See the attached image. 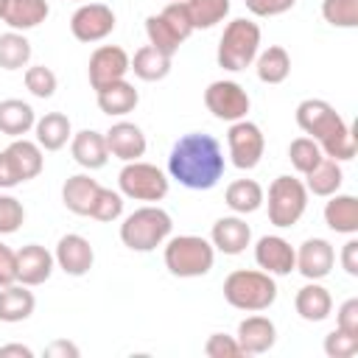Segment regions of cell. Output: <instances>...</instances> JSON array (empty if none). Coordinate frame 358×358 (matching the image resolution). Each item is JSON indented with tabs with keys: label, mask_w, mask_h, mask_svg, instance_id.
<instances>
[{
	"label": "cell",
	"mask_w": 358,
	"mask_h": 358,
	"mask_svg": "<svg viewBox=\"0 0 358 358\" xmlns=\"http://www.w3.org/2000/svg\"><path fill=\"white\" fill-rule=\"evenodd\" d=\"M227 159L221 143L213 134L190 131L182 134L168 154V173L187 190H210L224 176Z\"/></svg>",
	"instance_id": "obj_1"
},
{
	"label": "cell",
	"mask_w": 358,
	"mask_h": 358,
	"mask_svg": "<svg viewBox=\"0 0 358 358\" xmlns=\"http://www.w3.org/2000/svg\"><path fill=\"white\" fill-rule=\"evenodd\" d=\"M296 126L305 131V137L316 140L324 157H333L336 162H347L355 157V134L352 126L322 98H305L296 112Z\"/></svg>",
	"instance_id": "obj_2"
},
{
	"label": "cell",
	"mask_w": 358,
	"mask_h": 358,
	"mask_svg": "<svg viewBox=\"0 0 358 358\" xmlns=\"http://www.w3.org/2000/svg\"><path fill=\"white\" fill-rule=\"evenodd\" d=\"M224 299L246 313H260L274 305L277 282L263 268H235L224 280Z\"/></svg>",
	"instance_id": "obj_3"
},
{
	"label": "cell",
	"mask_w": 358,
	"mask_h": 358,
	"mask_svg": "<svg viewBox=\"0 0 358 358\" xmlns=\"http://www.w3.org/2000/svg\"><path fill=\"white\" fill-rule=\"evenodd\" d=\"M171 229H173L171 215L162 207L148 204V207H137L134 213H129L123 218L120 241L131 252H154L157 246H162L171 238Z\"/></svg>",
	"instance_id": "obj_4"
},
{
	"label": "cell",
	"mask_w": 358,
	"mask_h": 358,
	"mask_svg": "<svg viewBox=\"0 0 358 358\" xmlns=\"http://www.w3.org/2000/svg\"><path fill=\"white\" fill-rule=\"evenodd\" d=\"M257 53H260V25L246 17L227 22L218 39V50H215L218 67L229 73H241L257 59Z\"/></svg>",
	"instance_id": "obj_5"
},
{
	"label": "cell",
	"mask_w": 358,
	"mask_h": 358,
	"mask_svg": "<svg viewBox=\"0 0 358 358\" xmlns=\"http://www.w3.org/2000/svg\"><path fill=\"white\" fill-rule=\"evenodd\" d=\"M162 257L173 277H204L215 263V246L201 235H176L165 241Z\"/></svg>",
	"instance_id": "obj_6"
},
{
	"label": "cell",
	"mask_w": 358,
	"mask_h": 358,
	"mask_svg": "<svg viewBox=\"0 0 358 358\" xmlns=\"http://www.w3.org/2000/svg\"><path fill=\"white\" fill-rule=\"evenodd\" d=\"M308 210V187L296 176H277L268 185V221L280 229L294 227Z\"/></svg>",
	"instance_id": "obj_7"
},
{
	"label": "cell",
	"mask_w": 358,
	"mask_h": 358,
	"mask_svg": "<svg viewBox=\"0 0 358 358\" xmlns=\"http://www.w3.org/2000/svg\"><path fill=\"white\" fill-rule=\"evenodd\" d=\"M45 157L39 143L17 137L8 143V148L0 151V187H17L34 176L42 173Z\"/></svg>",
	"instance_id": "obj_8"
},
{
	"label": "cell",
	"mask_w": 358,
	"mask_h": 358,
	"mask_svg": "<svg viewBox=\"0 0 358 358\" xmlns=\"http://www.w3.org/2000/svg\"><path fill=\"white\" fill-rule=\"evenodd\" d=\"M117 187L123 199L134 201H162L168 196V176L151 162H126L117 173Z\"/></svg>",
	"instance_id": "obj_9"
},
{
	"label": "cell",
	"mask_w": 358,
	"mask_h": 358,
	"mask_svg": "<svg viewBox=\"0 0 358 358\" xmlns=\"http://www.w3.org/2000/svg\"><path fill=\"white\" fill-rule=\"evenodd\" d=\"M227 145H229V159L241 171H252L260 165L263 151H266V137L257 123L252 120H235L227 131Z\"/></svg>",
	"instance_id": "obj_10"
},
{
	"label": "cell",
	"mask_w": 358,
	"mask_h": 358,
	"mask_svg": "<svg viewBox=\"0 0 358 358\" xmlns=\"http://www.w3.org/2000/svg\"><path fill=\"white\" fill-rule=\"evenodd\" d=\"M204 103L207 109L213 112V117L218 120H243L252 101H249V92L238 84V81H227V78H218L213 81L207 90H204Z\"/></svg>",
	"instance_id": "obj_11"
},
{
	"label": "cell",
	"mask_w": 358,
	"mask_h": 358,
	"mask_svg": "<svg viewBox=\"0 0 358 358\" xmlns=\"http://www.w3.org/2000/svg\"><path fill=\"white\" fill-rule=\"evenodd\" d=\"M70 31L78 42H101L115 31V11L106 3H84L73 11Z\"/></svg>",
	"instance_id": "obj_12"
},
{
	"label": "cell",
	"mask_w": 358,
	"mask_h": 358,
	"mask_svg": "<svg viewBox=\"0 0 358 358\" xmlns=\"http://www.w3.org/2000/svg\"><path fill=\"white\" fill-rule=\"evenodd\" d=\"M129 62H131L129 53L123 48H117V45L95 48V53L90 56V67H87L92 90L98 92V90H103V87H109L115 81H123L126 73H129Z\"/></svg>",
	"instance_id": "obj_13"
},
{
	"label": "cell",
	"mask_w": 358,
	"mask_h": 358,
	"mask_svg": "<svg viewBox=\"0 0 358 358\" xmlns=\"http://www.w3.org/2000/svg\"><path fill=\"white\" fill-rule=\"evenodd\" d=\"M294 260H296V249L280 235H263L255 243V263L271 277L291 274L294 271Z\"/></svg>",
	"instance_id": "obj_14"
},
{
	"label": "cell",
	"mask_w": 358,
	"mask_h": 358,
	"mask_svg": "<svg viewBox=\"0 0 358 358\" xmlns=\"http://www.w3.org/2000/svg\"><path fill=\"white\" fill-rule=\"evenodd\" d=\"M53 260H56V266H59L64 274H70V277H84V274L92 268V263H95V252H92L90 241H87L84 235L70 232V235H62V238H59L56 252H53Z\"/></svg>",
	"instance_id": "obj_15"
},
{
	"label": "cell",
	"mask_w": 358,
	"mask_h": 358,
	"mask_svg": "<svg viewBox=\"0 0 358 358\" xmlns=\"http://www.w3.org/2000/svg\"><path fill=\"white\" fill-rule=\"evenodd\" d=\"M336 263V252L333 243L324 238H308L299 249H296V260L294 268L305 277V280H324L333 271Z\"/></svg>",
	"instance_id": "obj_16"
},
{
	"label": "cell",
	"mask_w": 358,
	"mask_h": 358,
	"mask_svg": "<svg viewBox=\"0 0 358 358\" xmlns=\"http://www.w3.org/2000/svg\"><path fill=\"white\" fill-rule=\"evenodd\" d=\"M106 137V148H109V157H117L123 162H134L145 154V134L137 123L131 120H117L109 126V131L103 134Z\"/></svg>",
	"instance_id": "obj_17"
},
{
	"label": "cell",
	"mask_w": 358,
	"mask_h": 358,
	"mask_svg": "<svg viewBox=\"0 0 358 358\" xmlns=\"http://www.w3.org/2000/svg\"><path fill=\"white\" fill-rule=\"evenodd\" d=\"M53 266H56V260L45 246L28 243V246H22L17 252V282H22L28 288L42 285V282L50 280Z\"/></svg>",
	"instance_id": "obj_18"
},
{
	"label": "cell",
	"mask_w": 358,
	"mask_h": 358,
	"mask_svg": "<svg viewBox=\"0 0 358 358\" xmlns=\"http://www.w3.org/2000/svg\"><path fill=\"white\" fill-rule=\"evenodd\" d=\"M238 344H241V352L243 355H263L274 347L277 341V327L268 316H246L241 324H238Z\"/></svg>",
	"instance_id": "obj_19"
},
{
	"label": "cell",
	"mask_w": 358,
	"mask_h": 358,
	"mask_svg": "<svg viewBox=\"0 0 358 358\" xmlns=\"http://www.w3.org/2000/svg\"><path fill=\"white\" fill-rule=\"evenodd\" d=\"M210 243L224 255H243L252 243V229L241 215H224L213 224Z\"/></svg>",
	"instance_id": "obj_20"
},
{
	"label": "cell",
	"mask_w": 358,
	"mask_h": 358,
	"mask_svg": "<svg viewBox=\"0 0 358 358\" xmlns=\"http://www.w3.org/2000/svg\"><path fill=\"white\" fill-rule=\"evenodd\" d=\"M70 154L73 159L87 168V171H98L109 162V148H106V137L95 129H81L70 137Z\"/></svg>",
	"instance_id": "obj_21"
},
{
	"label": "cell",
	"mask_w": 358,
	"mask_h": 358,
	"mask_svg": "<svg viewBox=\"0 0 358 358\" xmlns=\"http://www.w3.org/2000/svg\"><path fill=\"white\" fill-rule=\"evenodd\" d=\"M324 224L338 235L358 232V199L350 193H333L324 204Z\"/></svg>",
	"instance_id": "obj_22"
},
{
	"label": "cell",
	"mask_w": 358,
	"mask_h": 358,
	"mask_svg": "<svg viewBox=\"0 0 358 358\" xmlns=\"http://www.w3.org/2000/svg\"><path fill=\"white\" fill-rule=\"evenodd\" d=\"M294 308L305 322H324L333 310V296L324 285H319V280H310L308 285H302L296 291Z\"/></svg>",
	"instance_id": "obj_23"
},
{
	"label": "cell",
	"mask_w": 358,
	"mask_h": 358,
	"mask_svg": "<svg viewBox=\"0 0 358 358\" xmlns=\"http://www.w3.org/2000/svg\"><path fill=\"white\" fill-rule=\"evenodd\" d=\"M50 14L48 0H6L3 8V22L11 31H31L36 25H42Z\"/></svg>",
	"instance_id": "obj_24"
},
{
	"label": "cell",
	"mask_w": 358,
	"mask_h": 358,
	"mask_svg": "<svg viewBox=\"0 0 358 358\" xmlns=\"http://www.w3.org/2000/svg\"><path fill=\"white\" fill-rule=\"evenodd\" d=\"M98 190H101V185L90 173H76V176H67V182L62 185V201L70 213L90 215Z\"/></svg>",
	"instance_id": "obj_25"
},
{
	"label": "cell",
	"mask_w": 358,
	"mask_h": 358,
	"mask_svg": "<svg viewBox=\"0 0 358 358\" xmlns=\"http://www.w3.org/2000/svg\"><path fill=\"white\" fill-rule=\"evenodd\" d=\"M95 98H98V109L103 115H109V117H123V115L134 112V106L140 103V92L126 78L123 81H115V84H109L103 90H98Z\"/></svg>",
	"instance_id": "obj_26"
},
{
	"label": "cell",
	"mask_w": 358,
	"mask_h": 358,
	"mask_svg": "<svg viewBox=\"0 0 358 358\" xmlns=\"http://www.w3.org/2000/svg\"><path fill=\"white\" fill-rule=\"evenodd\" d=\"M34 308H36V299L28 291V285L11 282V285L0 288V322H6V324L25 322L34 313Z\"/></svg>",
	"instance_id": "obj_27"
},
{
	"label": "cell",
	"mask_w": 358,
	"mask_h": 358,
	"mask_svg": "<svg viewBox=\"0 0 358 358\" xmlns=\"http://www.w3.org/2000/svg\"><path fill=\"white\" fill-rule=\"evenodd\" d=\"M34 131H36L39 148H45V151H59L73 137V126L64 112H45L42 117H36Z\"/></svg>",
	"instance_id": "obj_28"
},
{
	"label": "cell",
	"mask_w": 358,
	"mask_h": 358,
	"mask_svg": "<svg viewBox=\"0 0 358 358\" xmlns=\"http://www.w3.org/2000/svg\"><path fill=\"white\" fill-rule=\"evenodd\" d=\"M36 123V112L31 103L20 101V98H6L0 101V134L17 140L22 134H28Z\"/></svg>",
	"instance_id": "obj_29"
},
{
	"label": "cell",
	"mask_w": 358,
	"mask_h": 358,
	"mask_svg": "<svg viewBox=\"0 0 358 358\" xmlns=\"http://www.w3.org/2000/svg\"><path fill=\"white\" fill-rule=\"evenodd\" d=\"M341 182H344V171H341V165H338L333 157H322V159L305 173V187H308V193L322 196V199L338 193Z\"/></svg>",
	"instance_id": "obj_30"
},
{
	"label": "cell",
	"mask_w": 358,
	"mask_h": 358,
	"mask_svg": "<svg viewBox=\"0 0 358 358\" xmlns=\"http://www.w3.org/2000/svg\"><path fill=\"white\" fill-rule=\"evenodd\" d=\"M171 59H173V56L157 50L154 45H143V48L131 56L129 70H131L140 81H162V78L171 73Z\"/></svg>",
	"instance_id": "obj_31"
},
{
	"label": "cell",
	"mask_w": 358,
	"mask_h": 358,
	"mask_svg": "<svg viewBox=\"0 0 358 358\" xmlns=\"http://www.w3.org/2000/svg\"><path fill=\"white\" fill-rule=\"evenodd\" d=\"M224 201L227 207L235 213V215H249V213H257L266 201V193L263 187L255 182V179H235L227 193H224Z\"/></svg>",
	"instance_id": "obj_32"
},
{
	"label": "cell",
	"mask_w": 358,
	"mask_h": 358,
	"mask_svg": "<svg viewBox=\"0 0 358 358\" xmlns=\"http://www.w3.org/2000/svg\"><path fill=\"white\" fill-rule=\"evenodd\" d=\"M255 70L263 84H282L291 76V56L282 45H271L263 53H257Z\"/></svg>",
	"instance_id": "obj_33"
},
{
	"label": "cell",
	"mask_w": 358,
	"mask_h": 358,
	"mask_svg": "<svg viewBox=\"0 0 358 358\" xmlns=\"http://www.w3.org/2000/svg\"><path fill=\"white\" fill-rule=\"evenodd\" d=\"M31 62V42L22 31H8L0 36V67L3 70H22Z\"/></svg>",
	"instance_id": "obj_34"
},
{
	"label": "cell",
	"mask_w": 358,
	"mask_h": 358,
	"mask_svg": "<svg viewBox=\"0 0 358 358\" xmlns=\"http://www.w3.org/2000/svg\"><path fill=\"white\" fill-rule=\"evenodd\" d=\"M187 17L193 22V31L213 28L229 14V0H185Z\"/></svg>",
	"instance_id": "obj_35"
},
{
	"label": "cell",
	"mask_w": 358,
	"mask_h": 358,
	"mask_svg": "<svg viewBox=\"0 0 358 358\" xmlns=\"http://www.w3.org/2000/svg\"><path fill=\"white\" fill-rule=\"evenodd\" d=\"M145 36H148V45H154L157 50H162V53H168V56H173L176 50H179V36L171 31V25L159 17V14H151V17H145Z\"/></svg>",
	"instance_id": "obj_36"
},
{
	"label": "cell",
	"mask_w": 358,
	"mask_h": 358,
	"mask_svg": "<svg viewBox=\"0 0 358 358\" xmlns=\"http://www.w3.org/2000/svg\"><path fill=\"white\" fill-rule=\"evenodd\" d=\"M322 17L333 28L358 25V0H322Z\"/></svg>",
	"instance_id": "obj_37"
},
{
	"label": "cell",
	"mask_w": 358,
	"mask_h": 358,
	"mask_svg": "<svg viewBox=\"0 0 358 358\" xmlns=\"http://www.w3.org/2000/svg\"><path fill=\"white\" fill-rule=\"evenodd\" d=\"M322 157H324V154H322L319 143L310 140V137H296V140H291V145H288V159H291V165H294L302 176H305Z\"/></svg>",
	"instance_id": "obj_38"
},
{
	"label": "cell",
	"mask_w": 358,
	"mask_h": 358,
	"mask_svg": "<svg viewBox=\"0 0 358 358\" xmlns=\"http://www.w3.org/2000/svg\"><path fill=\"white\" fill-rule=\"evenodd\" d=\"M120 215H123V193H117L112 187H101L95 196V204L90 210V218L109 224V221H117Z\"/></svg>",
	"instance_id": "obj_39"
},
{
	"label": "cell",
	"mask_w": 358,
	"mask_h": 358,
	"mask_svg": "<svg viewBox=\"0 0 358 358\" xmlns=\"http://www.w3.org/2000/svg\"><path fill=\"white\" fill-rule=\"evenodd\" d=\"M59 87V78L50 67L45 64H34L25 70V90L34 95V98H50Z\"/></svg>",
	"instance_id": "obj_40"
},
{
	"label": "cell",
	"mask_w": 358,
	"mask_h": 358,
	"mask_svg": "<svg viewBox=\"0 0 358 358\" xmlns=\"http://www.w3.org/2000/svg\"><path fill=\"white\" fill-rule=\"evenodd\" d=\"M324 352L327 358H352L358 352V336L336 327L324 336Z\"/></svg>",
	"instance_id": "obj_41"
},
{
	"label": "cell",
	"mask_w": 358,
	"mask_h": 358,
	"mask_svg": "<svg viewBox=\"0 0 358 358\" xmlns=\"http://www.w3.org/2000/svg\"><path fill=\"white\" fill-rule=\"evenodd\" d=\"M22 221H25V207L20 204V199L0 193V235L17 232L22 227Z\"/></svg>",
	"instance_id": "obj_42"
},
{
	"label": "cell",
	"mask_w": 358,
	"mask_h": 358,
	"mask_svg": "<svg viewBox=\"0 0 358 358\" xmlns=\"http://www.w3.org/2000/svg\"><path fill=\"white\" fill-rule=\"evenodd\" d=\"M159 17L171 25V31L179 36V42H185V39L193 34V22H190V17H187L185 0H179V3H168V6L159 11Z\"/></svg>",
	"instance_id": "obj_43"
},
{
	"label": "cell",
	"mask_w": 358,
	"mask_h": 358,
	"mask_svg": "<svg viewBox=\"0 0 358 358\" xmlns=\"http://www.w3.org/2000/svg\"><path fill=\"white\" fill-rule=\"evenodd\" d=\"M204 355L207 358H241V344L235 336L227 333H210V338L204 341Z\"/></svg>",
	"instance_id": "obj_44"
},
{
	"label": "cell",
	"mask_w": 358,
	"mask_h": 358,
	"mask_svg": "<svg viewBox=\"0 0 358 358\" xmlns=\"http://www.w3.org/2000/svg\"><path fill=\"white\" fill-rule=\"evenodd\" d=\"M255 17H280L294 8L296 0H243Z\"/></svg>",
	"instance_id": "obj_45"
},
{
	"label": "cell",
	"mask_w": 358,
	"mask_h": 358,
	"mask_svg": "<svg viewBox=\"0 0 358 358\" xmlns=\"http://www.w3.org/2000/svg\"><path fill=\"white\" fill-rule=\"evenodd\" d=\"M336 327L358 336V299L355 296H350V299H344L338 305V310H336Z\"/></svg>",
	"instance_id": "obj_46"
},
{
	"label": "cell",
	"mask_w": 358,
	"mask_h": 358,
	"mask_svg": "<svg viewBox=\"0 0 358 358\" xmlns=\"http://www.w3.org/2000/svg\"><path fill=\"white\" fill-rule=\"evenodd\" d=\"M17 282V252L0 243V288Z\"/></svg>",
	"instance_id": "obj_47"
},
{
	"label": "cell",
	"mask_w": 358,
	"mask_h": 358,
	"mask_svg": "<svg viewBox=\"0 0 358 358\" xmlns=\"http://www.w3.org/2000/svg\"><path fill=\"white\" fill-rule=\"evenodd\" d=\"M341 268L350 274V277H358V241L350 238L344 246H341Z\"/></svg>",
	"instance_id": "obj_48"
},
{
	"label": "cell",
	"mask_w": 358,
	"mask_h": 358,
	"mask_svg": "<svg viewBox=\"0 0 358 358\" xmlns=\"http://www.w3.org/2000/svg\"><path fill=\"white\" fill-rule=\"evenodd\" d=\"M45 355H48V358H78L81 350H78L73 341H67V338H56L53 344L45 347Z\"/></svg>",
	"instance_id": "obj_49"
},
{
	"label": "cell",
	"mask_w": 358,
	"mask_h": 358,
	"mask_svg": "<svg viewBox=\"0 0 358 358\" xmlns=\"http://www.w3.org/2000/svg\"><path fill=\"white\" fill-rule=\"evenodd\" d=\"M0 358H34V350L25 344H3Z\"/></svg>",
	"instance_id": "obj_50"
},
{
	"label": "cell",
	"mask_w": 358,
	"mask_h": 358,
	"mask_svg": "<svg viewBox=\"0 0 358 358\" xmlns=\"http://www.w3.org/2000/svg\"><path fill=\"white\" fill-rule=\"evenodd\" d=\"M3 8H6V0H0V20H3Z\"/></svg>",
	"instance_id": "obj_51"
},
{
	"label": "cell",
	"mask_w": 358,
	"mask_h": 358,
	"mask_svg": "<svg viewBox=\"0 0 358 358\" xmlns=\"http://www.w3.org/2000/svg\"><path fill=\"white\" fill-rule=\"evenodd\" d=\"M168 3H179V0H168Z\"/></svg>",
	"instance_id": "obj_52"
},
{
	"label": "cell",
	"mask_w": 358,
	"mask_h": 358,
	"mask_svg": "<svg viewBox=\"0 0 358 358\" xmlns=\"http://www.w3.org/2000/svg\"><path fill=\"white\" fill-rule=\"evenodd\" d=\"M76 3H81V0H76Z\"/></svg>",
	"instance_id": "obj_53"
}]
</instances>
